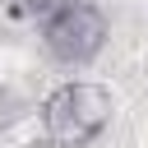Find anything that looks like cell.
I'll return each instance as SVG.
<instances>
[{
	"label": "cell",
	"instance_id": "1",
	"mask_svg": "<svg viewBox=\"0 0 148 148\" xmlns=\"http://www.w3.org/2000/svg\"><path fill=\"white\" fill-rule=\"evenodd\" d=\"M116 97L111 88L92 83V79H65L60 88H51L37 106L42 116V134L56 148H88L106 125H111Z\"/></svg>",
	"mask_w": 148,
	"mask_h": 148
},
{
	"label": "cell",
	"instance_id": "2",
	"mask_svg": "<svg viewBox=\"0 0 148 148\" xmlns=\"http://www.w3.org/2000/svg\"><path fill=\"white\" fill-rule=\"evenodd\" d=\"M106 14L92 5V0H60V9L42 23V46L51 60L79 69V65H92L106 46Z\"/></svg>",
	"mask_w": 148,
	"mask_h": 148
},
{
	"label": "cell",
	"instance_id": "3",
	"mask_svg": "<svg viewBox=\"0 0 148 148\" xmlns=\"http://www.w3.org/2000/svg\"><path fill=\"white\" fill-rule=\"evenodd\" d=\"M56 9H60V0H9V14H14V18H28V23H37V28H42Z\"/></svg>",
	"mask_w": 148,
	"mask_h": 148
}]
</instances>
